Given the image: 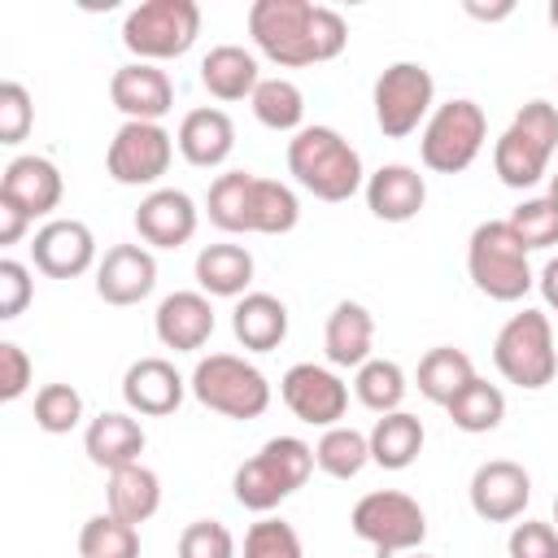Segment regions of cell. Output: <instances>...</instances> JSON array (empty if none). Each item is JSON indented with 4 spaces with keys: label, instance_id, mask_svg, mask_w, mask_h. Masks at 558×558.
I'll return each mask as SVG.
<instances>
[{
    "label": "cell",
    "instance_id": "cell-1",
    "mask_svg": "<svg viewBox=\"0 0 558 558\" xmlns=\"http://www.w3.org/2000/svg\"><path fill=\"white\" fill-rule=\"evenodd\" d=\"M248 35L253 48L283 70L323 65L349 48V22L331 4L314 0H253Z\"/></svg>",
    "mask_w": 558,
    "mask_h": 558
},
{
    "label": "cell",
    "instance_id": "cell-2",
    "mask_svg": "<svg viewBox=\"0 0 558 558\" xmlns=\"http://www.w3.org/2000/svg\"><path fill=\"white\" fill-rule=\"evenodd\" d=\"M288 174L296 179V187H305L327 205H340L366 187L362 153L336 126H318V122L301 126L288 140Z\"/></svg>",
    "mask_w": 558,
    "mask_h": 558
},
{
    "label": "cell",
    "instance_id": "cell-3",
    "mask_svg": "<svg viewBox=\"0 0 558 558\" xmlns=\"http://www.w3.org/2000/svg\"><path fill=\"white\" fill-rule=\"evenodd\" d=\"M314 471V445L301 436H270L253 458H244L231 475V493L244 510L270 514L279 501H288L296 488H305Z\"/></svg>",
    "mask_w": 558,
    "mask_h": 558
},
{
    "label": "cell",
    "instance_id": "cell-4",
    "mask_svg": "<svg viewBox=\"0 0 558 558\" xmlns=\"http://www.w3.org/2000/svg\"><path fill=\"white\" fill-rule=\"evenodd\" d=\"M466 275L475 283V292H484L488 301L514 305L536 288V270L527 262L523 240L510 231L506 218H488L471 231L466 240Z\"/></svg>",
    "mask_w": 558,
    "mask_h": 558
},
{
    "label": "cell",
    "instance_id": "cell-5",
    "mask_svg": "<svg viewBox=\"0 0 558 558\" xmlns=\"http://www.w3.org/2000/svg\"><path fill=\"white\" fill-rule=\"evenodd\" d=\"M554 148H558V105H549V100L536 96L497 135V144H493V170L514 192L536 187L549 174Z\"/></svg>",
    "mask_w": 558,
    "mask_h": 558
},
{
    "label": "cell",
    "instance_id": "cell-6",
    "mask_svg": "<svg viewBox=\"0 0 558 558\" xmlns=\"http://www.w3.org/2000/svg\"><path fill=\"white\" fill-rule=\"evenodd\" d=\"M192 397L222 418H262L270 410V379L240 353H209L187 375Z\"/></svg>",
    "mask_w": 558,
    "mask_h": 558
},
{
    "label": "cell",
    "instance_id": "cell-7",
    "mask_svg": "<svg viewBox=\"0 0 558 558\" xmlns=\"http://www.w3.org/2000/svg\"><path fill=\"white\" fill-rule=\"evenodd\" d=\"M493 366L506 384L514 388H545L558 375V349H554V327L545 310H519L501 323L493 340Z\"/></svg>",
    "mask_w": 558,
    "mask_h": 558
},
{
    "label": "cell",
    "instance_id": "cell-8",
    "mask_svg": "<svg viewBox=\"0 0 558 558\" xmlns=\"http://www.w3.org/2000/svg\"><path fill=\"white\" fill-rule=\"evenodd\" d=\"M201 35V4L196 0H144L122 17V48L135 61H174L192 52Z\"/></svg>",
    "mask_w": 558,
    "mask_h": 558
},
{
    "label": "cell",
    "instance_id": "cell-9",
    "mask_svg": "<svg viewBox=\"0 0 558 558\" xmlns=\"http://www.w3.org/2000/svg\"><path fill=\"white\" fill-rule=\"evenodd\" d=\"M488 140V118L475 100L458 96L432 109V118L418 131V161L432 174H462L471 170V161L484 153Z\"/></svg>",
    "mask_w": 558,
    "mask_h": 558
},
{
    "label": "cell",
    "instance_id": "cell-10",
    "mask_svg": "<svg viewBox=\"0 0 558 558\" xmlns=\"http://www.w3.org/2000/svg\"><path fill=\"white\" fill-rule=\"evenodd\" d=\"M349 527L357 541H366L379 558H397V554H414L427 541V514L423 506L401 493V488H375L366 497L353 501L349 510Z\"/></svg>",
    "mask_w": 558,
    "mask_h": 558
},
{
    "label": "cell",
    "instance_id": "cell-11",
    "mask_svg": "<svg viewBox=\"0 0 558 558\" xmlns=\"http://www.w3.org/2000/svg\"><path fill=\"white\" fill-rule=\"evenodd\" d=\"M371 105H375V126L388 140H405L414 131H423V122L436 109V78L423 61H392L384 65V74L371 87Z\"/></svg>",
    "mask_w": 558,
    "mask_h": 558
},
{
    "label": "cell",
    "instance_id": "cell-12",
    "mask_svg": "<svg viewBox=\"0 0 558 558\" xmlns=\"http://www.w3.org/2000/svg\"><path fill=\"white\" fill-rule=\"evenodd\" d=\"M174 161V135L161 122H122L105 148V174L118 187H157Z\"/></svg>",
    "mask_w": 558,
    "mask_h": 558
},
{
    "label": "cell",
    "instance_id": "cell-13",
    "mask_svg": "<svg viewBox=\"0 0 558 558\" xmlns=\"http://www.w3.org/2000/svg\"><path fill=\"white\" fill-rule=\"evenodd\" d=\"M279 397L310 427H336L349 410V384L336 375V366H323V362L288 366L279 379Z\"/></svg>",
    "mask_w": 558,
    "mask_h": 558
},
{
    "label": "cell",
    "instance_id": "cell-14",
    "mask_svg": "<svg viewBox=\"0 0 558 558\" xmlns=\"http://www.w3.org/2000/svg\"><path fill=\"white\" fill-rule=\"evenodd\" d=\"M466 497L484 523H514V519H523V510L532 501V475L514 458H488L475 466Z\"/></svg>",
    "mask_w": 558,
    "mask_h": 558
},
{
    "label": "cell",
    "instance_id": "cell-15",
    "mask_svg": "<svg viewBox=\"0 0 558 558\" xmlns=\"http://www.w3.org/2000/svg\"><path fill=\"white\" fill-rule=\"evenodd\" d=\"M96 262V235L83 218H48L31 240V266L48 279H78Z\"/></svg>",
    "mask_w": 558,
    "mask_h": 558
},
{
    "label": "cell",
    "instance_id": "cell-16",
    "mask_svg": "<svg viewBox=\"0 0 558 558\" xmlns=\"http://www.w3.org/2000/svg\"><path fill=\"white\" fill-rule=\"evenodd\" d=\"M109 100L126 122H161L174 109V83L153 61H126L109 78Z\"/></svg>",
    "mask_w": 558,
    "mask_h": 558
},
{
    "label": "cell",
    "instance_id": "cell-17",
    "mask_svg": "<svg viewBox=\"0 0 558 558\" xmlns=\"http://www.w3.org/2000/svg\"><path fill=\"white\" fill-rule=\"evenodd\" d=\"M61 196H65V179H61L57 161H48L39 153L13 157L4 166V174H0V201L13 205V209H22L31 222L35 218H48L61 205Z\"/></svg>",
    "mask_w": 558,
    "mask_h": 558
},
{
    "label": "cell",
    "instance_id": "cell-18",
    "mask_svg": "<svg viewBox=\"0 0 558 558\" xmlns=\"http://www.w3.org/2000/svg\"><path fill=\"white\" fill-rule=\"evenodd\" d=\"M157 288V257L148 244H113L96 262V296L105 305H140Z\"/></svg>",
    "mask_w": 558,
    "mask_h": 558
},
{
    "label": "cell",
    "instance_id": "cell-19",
    "mask_svg": "<svg viewBox=\"0 0 558 558\" xmlns=\"http://www.w3.org/2000/svg\"><path fill=\"white\" fill-rule=\"evenodd\" d=\"M187 392L192 388L174 371L170 357H135L126 366V375H122V401L140 418H166V414H174Z\"/></svg>",
    "mask_w": 558,
    "mask_h": 558
},
{
    "label": "cell",
    "instance_id": "cell-20",
    "mask_svg": "<svg viewBox=\"0 0 558 558\" xmlns=\"http://www.w3.org/2000/svg\"><path fill=\"white\" fill-rule=\"evenodd\" d=\"M201 209L183 187H153L135 209V231L148 248H183L196 235Z\"/></svg>",
    "mask_w": 558,
    "mask_h": 558
},
{
    "label": "cell",
    "instance_id": "cell-21",
    "mask_svg": "<svg viewBox=\"0 0 558 558\" xmlns=\"http://www.w3.org/2000/svg\"><path fill=\"white\" fill-rule=\"evenodd\" d=\"M362 196L379 222H410L427 205V179L405 161H388L375 174H366Z\"/></svg>",
    "mask_w": 558,
    "mask_h": 558
},
{
    "label": "cell",
    "instance_id": "cell-22",
    "mask_svg": "<svg viewBox=\"0 0 558 558\" xmlns=\"http://www.w3.org/2000/svg\"><path fill=\"white\" fill-rule=\"evenodd\" d=\"M153 331L174 353H196L214 336V305L205 292H170L153 314Z\"/></svg>",
    "mask_w": 558,
    "mask_h": 558
},
{
    "label": "cell",
    "instance_id": "cell-23",
    "mask_svg": "<svg viewBox=\"0 0 558 558\" xmlns=\"http://www.w3.org/2000/svg\"><path fill=\"white\" fill-rule=\"evenodd\" d=\"M174 148L187 166L196 170H214L231 157L235 148V122L227 118V109H214V105H201V109H187L179 131H174Z\"/></svg>",
    "mask_w": 558,
    "mask_h": 558
},
{
    "label": "cell",
    "instance_id": "cell-24",
    "mask_svg": "<svg viewBox=\"0 0 558 558\" xmlns=\"http://www.w3.org/2000/svg\"><path fill=\"white\" fill-rule=\"evenodd\" d=\"M144 445H148V436L131 410H100L83 432V453L100 471H118V466L140 462Z\"/></svg>",
    "mask_w": 558,
    "mask_h": 558
},
{
    "label": "cell",
    "instance_id": "cell-25",
    "mask_svg": "<svg viewBox=\"0 0 558 558\" xmlns=\"http://www.w3.org/2000/svg\"><path fill=\"white\" fill-rule=\"evenodd\" d=\"M375 318L362 301H336L323 327V353L331 366L340 371H357L362 362H371L375 353Z\"/></svg>",
    "mask_w": 558,
    "mask_h": 558
},
{
    "label": "cell",
    "instance_id": "cell-26",
    "mask_svg": "<svg viewBox=\"0 0 558 558\" xmlns=\"http://www.w3.org/2000/svg\"><path fill=\"white\" fill-rule=\"evenodd\" d=\"M257 83H262L257 57H253L248 48H240V44H218V48H209V52L201 57V87H205L214 100H222V105L253 96Z\"/></svg>",
    "mask_w": 558,
    "mask_h": 558
},
{
    "label": "cell",
    "instance_id": "cell-27",
    "mask_svg": "<svg viewBox=\"0 0 558 558\" xmlns=\"http://www.w3.org/2000/svg\"><path fill=\"white\" fill-rule=\"evenodd\" d=\"M196 283H201V292L205 296H227V301H240L244 292H253L248 283H253V253L244 248V244H231V240H222V244H205L201 253H196Z\"/></svg>",
    "mask_w": 558,
    "mask_h": 558
},
{
    "label": "cell",
    "instance_id": "cell-28",
    "mask_svg": "<svg viewBox=\"0 0 558 558\" xmlns=\"http://www.w3.org/2000/svg\"><path fill=\"white\" fill-rule=\"evenodd\" d=\"M231 331L248 353H270L288 340V305L270 292H244L231 310Z\"/></svg>",
    "mask_w": 558,
    "mask_h": 558
},
{
    "label": "cell",
    "instance_id": "cell-29",
    "mask_svg": "<svg viewBox=\"0 0 558 558\" xmlns=\"http://www.w3.org/2000/svg\"><path fill=\"white\" fill-rule=\"evenodd\" d=\"M105 506H109V514H118V519H126L135 527L148 523L161 510V480H157V471L144 466V462H131V466L109 471Z\"/></svg>",
    "mask_w": 558,
    "mask_h": 558
},
{
    "label": "cell",
    "instance_id": "cell-30",
    "mask_svg": "<svg viewBox=\"0 0 558 558\" xmlns=\"http://www.w3.org/2000/svg\"><path fill=\"white\" fill-rule=\"evenodd\" d=\"M371 440V462L384 466V471H405L414 466V458L423 453V418L410 414V410H392V414H379L375 427L366 432Z\"/></svg>",
    "mask_w": 558,
    "mask_h": 558
},
{
    "label": "cell",
    "instance_id": "cell-31",
    "mask_svg": "<svg viewBox=\"0 0 558 558\" xmlns=\"http://www.w3.org/2000/svg\"><path fill=\"white\" fill-rule=\"evenodd\" d=\"M475 379V362L466 349H453V344H436L418 357V371H414V384L418 392L432 401V405H449L466 384Z\"/></svg>",
    "mask_w": 558,
    "mask_h": 558
},
{
    "label": "cell",
    "instance_id": "cell-32",
    "mask_svg": "<svg viewBox=\"0 0 558 558\" xmlns=\"http://www.w3.org/2000/svg\"><path fill=\"white\" fill-rule=\"evenodd\" d=\"M301 222V201L288 183L253 174L248 192V235H288Z\"/></svg>",
    "mask_w": 558,
    "mask_h": 558
},
{
    "label": "cell",
    "instance_id": "cell-33",
    "mask_svg": "<svg viewBox=\"0 0 558 558\" xmlns=\"http://www.w3.org/2000/svg\"><path fill=\"white\" fill-rule=\"evenodd\" d=\"M248 109L266 131H279V135H296L305 126V92L283 74L262 78L257 92L248 96Z\"/></svg>",
    "mask_w": 558,
    "mask_h": 558
},
{
    "label": "cell",
    "instance_id": "cell-34",
    "mask_svg": "<svg viewBox=\"0 0 558 558\" xmlns=\"http://www.w3.org/2000/svg\"><path fill=\"white\" fill-rule=\"evenodd\" d=\"M445 414L453 418V427L458 432H466V436H484V432H497L501 427V418H506V392L497 388V384H488V379H471L449 405H445Z\"/></svg>",
    "mask_w": 558,
    "mask_h": 558
},
{
    "label": "cell",
    "instance_id": "cell-35",
    "mask_svg": "<svg viewBox=\"0 0 558 558\" xmlns=\"http://www.w3.org/2000/svg\"><path fill=\"white\" fill-rule=\"evenodd\" d=\"M366 462H371V440H366V432H357L349 423L323 427V436L314 440V466L331 480H353V475H362Z\"/></svg>",
    "mask_w": 558,
    "mask_h": 558
},
{
    "label": "cell",
    "instance_id": "cell-36",
    "mask_svg": "<svg viewBox=\"0 0 558 558\" xmlns=\"http://www.w3.org/2000/svg\"><path fill=\"white\" fill-rule=\"evenodd\" d=\"M248 192H253V170H227L209 183L205 192V214L218 231L227 235H248Z\"/></svg>",
    "mask_w": 558,
    "mask_h": 558
},
{
    "label": "cell",
    "instance_id": "cell-37",
    "mask_svg": "<svg viewBox=\"0 0 558 558\" xmlns=\"http://www.w3.org/2000/svg\"><path fill=\"white\" fill-rule=\"evenodd\" d=\"M405 388H410V379H405V371H401L392 357H371V362H362V366L353 371V397H357L371 414H392V410H401Z\"/></svg>",
    "mask_w": 558,
    "mask_h": 558
},
{
    "label": "cell",
    "instance_id": "cell-38",
    "mask_svg": "<svg viewBox=\"0 0 558 558\" xmlns=\"http://www.w3.org/2000/svg\"><path fill=\"white\" fill-rule=\"evenodd\" d=\"M78 558H140V527L118 514H92L78 532Z\"/></svg>",
    "mask_w": 558,
    "mask_h": 558
},
{
    "label": "cell",
    "instance_id": "cell-39",
    "mask_svg": "<svg viewBox=\"0 0 558 558\" xmlns=\"http://www.w3.org/2000/svg\"><path fill=\"white\" fill-rule=\"evenodd\" d=\"M83 423V392L74 384H44L35 392V427L48 436H65Z\"/></svg>",
    "mask_w": 558,
    "mask_h": 558
},
{
    "label": "cell",
    "instance_id": "cell-40",
    "mask_svg": "<svg viewBox=\"0 0 558 558\" xmlns=\"http://www.w3.org/2000/svg\"><path fill=\"white\" fill-rule=\"evenodd\" d=\"M510 231L523 240V248H554L558 244V205L549 196H532L510 209Z\"/></svg>",
    "mask_w": 558,
    "mask_h": 558
},
{
    "label": "cell",
    "instance_id": "cell-41",
    "mask_svg": "<svg viewBox=\"0 0 558 558\" xmlns=\"http://www.w3.org/2000/svg\"><path fill=\"white\" fill-rule=\"evenodd\" d=\"M244 558H305V545L288 519L262 514L244 532Z\"/></svg>",
    "mask_w": 558,
    "mask_h": 558
},
{
    "label": "cell",
    "instance_id": "cell-42",
    "mask_svg": "<svg viewBox=\"0 0 558 558\" xmlns=\"http://www.w3.org/2000/svg\"><path fill=\"white\" fill-rule=\"evenodd\" d=\"M35 126V105H31V92L17 83V78H4L0 83V144H22Z\"/></svg>",
    "mask_w": 558,
    "mask_h": 558
},
{
    "label": "cell",
    "instance_id": "cell-43",
    "mask_svg": "<svg viewBox=\"0 0 558 558\" xmlns=\"http://www.w3.org/2000/svg\"><path fill=\"white\" fill-rule=\"evenodd\" d=\"M179 558H235V536L218 519H196L179 532Z\"/></svg>",
    "mask_w": 558,
    "mask_h": 558
},
{
    "label": "cell",
    "instance_id": "cell-44",
    "mask_svg": "<svg viewBox=\"0 0 558 558\" xmlns=\"http://www.w3.org/2000/svg\"><path fill=\"white\" fill-rule=\"evenodd\" d=\"M510 558H558V527L545 519H523L506 536Z\"/></svg>",
    "mask_w": 558,
    "mask_h": 558
},
{
    "label": "cell",
    "instance_id": "cell-45",
    "mask_svg": "<svg viewBox=\"0 0 558 558\" xmlns=\"http://www.w3.org/2000/svg\"><path fill=\"white\" fill-rule=\"evenodd\" d=\"M35 296V279H31V266L17 262V257H0V318L13 323Z\"/></svg>",
    "mask_w": 558,
    "mask_h": 558
},
{
    "label": "cell",
    "instance_id": "cell-46",
    "mask_svg": "<svg viewBox=\"0 0 558 558\" xmlns=\"http://www.w3.org/2000/svg\"><path fill=\"white\" fill-rule=\"evenodd\" d=\"M35 379V362L17 340H0V401H17Z\"/></svg>",
    "mask_w": 558,
    "mask_h": 558
},
{
    "label": "cell",
    "instance_id": "cell-47",
    "mask_svg": "<svg viewBox=\"0 0 558 558\" xmlns=\"http://www.w3.org/2000/svg\"><path fill=\"white\" fill-rule=\"evenodd\" d=\"M26 231H31V218H26L22 209H13V205H4V201H0V244H4V248H13Z\"/></svg>",
    "mask_w": 558,
    "mask_h": 558
},
{
    "label": "cell",
    "instance_id": "cell-48",
    "mask_svg": "<svg viewBox=\"0 0 558 558\" xmlns=\"http://www.w3.org/2000/svg\"><path fill=\"white\" fill-rule=\"evenodd\" d=\"M536 288H541V301L558 314V257H549V262L536 270Z\"/></svg>",
    "mask_w": 558,
    "mask_h": 558
},
{
    "label": "cell",
    "instance_id": "cell-49",
    "mask_svg": "<svg viewBox=\"0 0 558 558\" xmlns=\"http://www.w3.org/2000/svg\"><path fill=\"white\" fill-rule=\"evenodd\" d=\"M466 13H471V17H480V22H501V17H510V13H514V4H510V0H501V4H488V9H484V4L466 0Z\"/></svg>",
    "mask_w": 558,
    "mask_h": 558
},
{
    "label": "cell",
    "instance_id": "cell-50",
    "mask_svg": "<svg viewBox=\"0 0 558 558\" xmlns=\"http://www.w3.org/2000/svg\"><path fill=\"white\" fill-rule=\"evenodd\" d=\"M545 196H549V201H554V205H558V170H554V174H549V192H545Z\"/></svg>",
    "mask_w": 558,
    "mask_h": 558
},
{
    "label": "cell",
    "instance_id": "cell-51",
    "mask_svg": "<svg viewBox=\"0 0 558 558\" xmlns=\"http://www.w3.org/2000/svg\"><path fill=\"white\" fill-rule=\"evenodd\" d=\"M545 13H549V26L558 31V0H549V9H545Z\"/></svg>",
    "mask_w": 558,
    "mask_h": 558
},
{
    "label": "cell",
    "instance_id": "cell-52",
    "mask_svg": "<svg viewBox=\"0 0 558 558\" xmlns=\"http://www.w3.org/2000/svg\"><path fill=\"white\" fill-rule=\"evenodd\" d=\"M405 558H432V554H423V549H414V554H405Z\"/></svg>",
    "mask_w": 558,
    "mask_h": 558
},
{
    "label": "cell",
    "instance_id": "cell-53",
    "mask_svg": "<svg viewBox=\"0 0 558 558\" xmlns=\"http://www.w3.org/2000/svg\"><path fill=\"white\" fill-rule=\"evenodd\" d=\"M554 527H558V497H554Z\"/></svg>",
    "mask_w": 558,
    "mask_h": 558
}]
</instances>
